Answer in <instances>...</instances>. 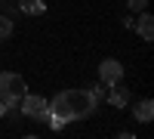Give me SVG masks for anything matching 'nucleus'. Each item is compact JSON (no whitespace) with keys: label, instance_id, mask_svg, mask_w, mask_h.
<instances>
[{"label":"nucleus","instance_id":"obj_1","mask_svg":"<svg viewBox=\"0 0 154 139\" xmlns=\"http://www.w3.org/2000/svg\"><path fill=\"white\" fill-rule=\"evenodd\" d=\"M49 115L65 118V121H83L96 111V99L89 96V90H65L56 93L53 99H46Z\"/></svg>","mask_w":154,"mask_h":139},{"label":"nucleus","instance_id":"obj_2","mask_svg":"<svg viewBox=\"0 0 154 139\" xmlns=\"http://www.w3.org/2000/svg\"><path fill=\"white\" fill-rule=\"evenodd\" d=\"M25 93H28V84H25L22 74H12V71L0 74V102H3L6 108H19Z\"/></svg>","mask_w":154,"mask_h":139},{"label":"nucleus","instance_id":"obj_3","mask_svg":"<svg viewBox=\"0 0 154 139\" xmlns=\"http://www.w3.org/2000/svg\"><path fill=\"white\" fill-rule=\"evenodd\" d=\"M19 105H22V111H25V118H34V121H40V124L49 121V105H46L43 96H37V93H25Z\"/></svg>","mask_w":154,"mask_h":139},{"label":"nucleus","instance_id":"obj_4","mask_svg":"<svg viewBox=\"0 0 154 139\" xmlns=\"http://www.w3.org/2000/svg\"><path fill=\"white\" fill-rule=\"evenodd\" d=\"M99 81L105 84V87H114L117 81H123V65H120L117 59H105L99 65Z\"/></svg>","mask_w":154,"mask_h":139},{"label":"nucleus","instance_id":"obj_5","mask_svg":"<svg viewBox=\"0 0 154 139\" xmlns=\"http://www.w3.org/2000/svg\"><path fill=\"white\" fill-rule=\"evenodd\" d=\"M108 102L114 105V108H123V105H130V90H126V87L117 81V84H114V87H108Z\"/></svg>","mask_w":154,"mask_h":139},{"label":"nucleus","instance_id":"obj_6","mask_svg":"<svg viewBox=\"0 0 154 139\" xmlns=\"http://www.w3.org/2000/svg\"><path fill=\"white\" fill-rule=\"evenodd\" d=\"M136 121H142V124H148L151 118H154V102L151 99H142V102H136Z\"/></svg>","mask_w":154,"mask_h":139},{"label":"nucleus","instance_id":"obj_7","mask_svg":"<svg viewBox=\"0 0 154 139\" xmlns=\"http://www.w3.org/2000/svg\"><path fill=\"white\" fill-rule=\"evenodd\" d=\"M139 37L142 40H151L154 37V16H148V12L139 16Z\"/></svg>","mask_w":154,"mask_h":139},{"label":"nucleus","instance_id":"obj_8","mask_svg":"<svg viewBox=\"0 0 154 139\" xmlns=\"http://www.w3.org/2000/svg\"><path fill=\"white\" fill-rule=\"evenodd\" d=\"M22 12H31V16H40V12H46V3L43 0H22Z\"/></svg>","mask_w":154,"mask_h":139},{"label":"nucleus","instance_id":"obj_9","mask_svg":"<svg viewBox=\"0 0 154 139\" xmlns=\"http://www.w3.org/2000/svg\"><path fill=\"white\" fill-rule=\"evenodd\" d=\"M9 34H12V19L9 16H0V40H6Z\"/></svg>","mask_w":154,"mask_h":139},{"label":"nucleus","instance_id":"obj_10","mask_svg":"<svg viewBox=\"0 0 154 139\" xmlns=\"http://www.w3.org/2000/svg\"><path fill=\"white\" fill-rule=\"evenodd\" d=\"M105 93H108V87H105V84H99V87H93V90H89V96H93L96 102H99V99H105Z\"/></svg>","mask_w":154,"mask_h":139},{"label":"nucleus","instance_id":"obj_11","mask_svg":"<svg viewBox=\"0 0 154 139\" xmlns=\"http://www.w3.org/2000/svg\"><path fill=\"white\" fill-rule=\"evenodd\" d=\"M126 3H130V9H133V12H142V9L148 6V0H126Z\"/></svg>","mask_w":154,"mask_h":139},{"label":"nucleus","instance_id":"obj_12","mask_svg":"<svg viewBox=\"0 0 154 139\" xmlns=\"http://www.w3.org/2000/svg\"><path fill=\"white\" fill-rule=\"evenodd\" d=\"M3 115H6V105H3V102H0V118H3Z\"/></svg>","mask_w":154,"mask_h":139}]
</instances>
